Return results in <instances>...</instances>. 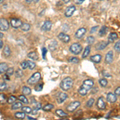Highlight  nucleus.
Listing matches in <instances>:
<instances>
[{"label": "nucleus", "mask_w": 120, "mask_h": 120, "mask_svg": "<svg viewBox=\"0 0 120 120\" xmlns=\"http://www.w3.org/2000/svg\"><path fill=\"white\" fill-rule=\"evenodd\" d=\"M73 86V79L71 77H67V78L63 79V81L60 83V88L64 91L69 90Z\"/></svg>", "instance_id": "f257e3e1"}, {"label": "nucleus", "mask_w": 120, "mask_h": 120, "mask_svg": "<svg viewBox=\"0 0 120 120\" xmlns=\"http://www.w3.org/2000/svg\"><path fill=\"white\" fill-rule=\"evenodd\" d=\"M40 79H41V74L39 72H35L27 79L26 82L29 85H34L40 80Z\"/></svg>", "instance_id": "f03ea898"}, {"label": "nucleus", "mask_w": 120, "mask_h": 120, "mask_svg": "<svg viewBox=\"0 0 120 120\" xmlns=\"http://www.w3.org/2000/svg\"><path fill=\"white\" fill-rule=\"evenodd\" d=\"M82 45L80 43H78V42L71 44V46H70V51L74 55H79L82 51Z\"/></svg>", "instance_id": "7ed1b4c3"}, {"label": "nucleus", "mask_w": 120, "mask_h": 120, "mask_svg": "<svg viewBox=\"0 0 120 120\" xmlns=\"http://www.w3.org/2000/svg\"><path fill=\"white\" fill-rule=\"evenodd\" d=\"M80 102L79 101H74L69 104L67 106V111L68 112H74L75 111H76L79 108V106H80Z\"/></svg>", "instance_id": "20e7f679"}, {"label": "nucleus", "mask_w": 120, "mask_h": 120, "mask_svg": "<svg viewBox=\"0 0 120 120\" xmlns=\"http://www.w3.org/2000/svg\"><path fill=\"white\" fill-rule=\"evenodd\" d=\"M67 94L65 92H59L58 93L57 96H56V99H57V102L59 104L63 103V102H65V100L67 98Z\"/></svg>", "instance_id": "39448f33"}, {"label": "nucleus", "mask_w": 120, "mask_h": 120, "mask_svg": "<svg viewBox=\"0 0 120 120\" xmlns=\"http://www.w3.org/2000/svg\"><path fill=\"white\" fill-rule=\"evenodd\" d=\"M94 84V82L92 79H86V80L83 81L82 86H83V87L85 89H86V90L89 91L90 90H91V88L93 87Z\"/></svg>", "instance_id": "423d86ee"}, {"label": "nucleus", "mask_w": 120, "mask_h": 120, "mask_svg": "<svg viewBox=\"0 0 120 120\" xmlns=\"http://www.w3.org/2000/svg\"><path fill=\"white\" fill-rule=\"evenodd\" d=\"M22 21L20 20L19 19H17V18H13L11 19V25L12 27H14L15 29L19 28V27H21L22 26Z\"/></svg>", "instance_id": "0eeeda50"}, {"label": "nucleus", "mask_w": 120, "mask_h": 120, "mask_svg": "<svg viewBox=\"0 0 120 120\" xmlns=\"http://www.w3.org/2000/svg\"><path fill=\"white\" fill-rule=\"evenodd\" d=\"M0 29L3 31H6L9 29V22L6 19L2 18L0 19Z\"/></svg>", "instance_id": "6e6552de"}, {"label": "nucleus", "mask_w": 120, "mask_h": 120, "mask_svg": "<svg viewBox=\"0 0 120 120\" xmlns=\"http://www.w3.org/2000/svg\"><path fill=\"white\" fill-rule=\"evenodd\" d=\"M75 10H76V7H75V6H70V7H68L67 9H66L65 16L67 17V18H70V17H71L73 15H74Z\"/></svg>", "instance_id": "1a4fd4ad"}, {"label": "nucleus", "mask_w": 120, "mask_h": 120, "mask_svg": "<svg viewBox=\"0 0 120 120\" xmlns=\"http://www.w3.org/2000/svg\"><path fill=\"white\" fill-rule=\"evenodd\" d=\"M97 107L98 110H105L106 107V102L104 101V98L103 97H99L98 98V101H97Z\"/></svg>", "instance_id": "9d476101"}, {"label": "nucleus", "mask_w": 120, "mask_h": 120, "mask_svg": "<svg viewBox=\"0 0 120 120\" xmlns=\"http://www.w3.org/2000/svg\"><path fill=\"white\" fill-rule=\"evenodd\" d=\"M109 43H110V42L108 41L107 42H106V41L99 42L95 45V49L97 50V51H102V50H104L106 46H108V44H109Z\"/></svg>", "instance_id": "9b49d317"}, {"label": "nucleus", "mask_w": 120, "mask_h": 120, "mask_svg": "<svg viewBox=\"0 0 120 120\" xmlns=\"http://www.w3.org/2000/svg\"><path fill=\"white\" fill-rule=\"evenodd\" d=\"M86 28H84V27L79 28V30L76 31V33H75V38H78V39H81V38L84 36V34H86Z\"/></svg>", "instance_id": "f8f14e48"}, {"label": "nucleus", "mask_w": 120, "mask_h": 120, "mask_svg": "<svg viewBox=\"0 0 120 120\" xmlns=\"http://www.w3.org/2000/svg\"><path fill=\"white\" fill-rule=\"evenodd\" d=\"M114 59V53L112 51H109L106 53L105 57V63L107 64H111Z\"/></svg>", "instance_id": "ddd939ff"}, {"label": "nucleus", "mask_w": 120, "mask_h": 120, "mask_svg": "<svg viewBox=\"0 0 120 120\" xmlns=\"http://www.w3.org/2000/svg\"><path fill=\"white\" fill-rule=\"evenodd\" d=\"M58 38H59L61 41H63V42H65V43H67V42H69L70 40H71V38H70V36L68 34H65V33L63 32H61L59 34V35H58Z\"/></svg>", "instance_id": "4468645a"}, {"label": "nucleus", "mask_w": 120, "mask_h": 120, "mask_svg": "<svg viewBox=\"0 0 120 120\" xmlns=\"http://www.w3.org/2000/svg\"><path fill=\"white\" fill-rule=\"evenodd\" d=\"M51 26H52V22L50 20H46L44 22L42 26H41V30H43V31H48V30H51Z\"/></svg>", "instance_id": "2eb2a0df"}, {"label": "nucleus", "mask_w": 120, "mask_h": 120, "mask_svg": "<svg viewBox=\"0 0 120 120\" xmlns=\"http://www.w3.org/2000/svg\"><path fill=\"white\" fill-rule=\"evenodd\" d=\"M106 100L111 103H115L117 101V95L115 94H113V93H108L107 95H106Z\"/></svg>", "instance_id": "dca6fc26"}, {"label": "nucleus", "mask_w": 120, "mask_h": 120, "mask_svg": "<svg viewBox=\"0 0 120 120\" xmlns=\"http://www.w3.org/2000/svg\"><path fill=\"white\" fill-rule=\"evenodd\" d=\"M90 60L94 63H99L102 60V55L100 54H96L90 57Z\"/></svg>", "instance_id": "f3484780"}, {"label": "nucleus", "mask_w": 120, "mask_h": 120, "mask_svg": "<svg viewBox=\"0 0 120 120\" xmlns=\"http://www.w3.org/2000/svg\"><path fill=\"white\" fill-rule=\"evenodd\" d=\"M8 65L6 63H0V74L3 75L5 72H7V71L8 70Z\"/></svg>", "instance_id": "a211bd4d"}, {"label": "nucleus", "mask_w": 120, "mask_h": 120, "mask_svg": "<svg viewBox=\"0 0 120 120\" xmlns=\"http://www.w3.org/2000/svg\"><path fill=\"white\" fill-rule=\"evenodd\" d=\"M118 38V34L115 32H112L109 34L108 36V42H115L116 39Z\"/></svg>", "instance_id": "6ab92c4d"}, {"label": "nucleus", "mask_w": 120, "mask_h": 120, "mask_svg": "<svg viewBox=\"0 0 120 120\" xmlns=\"http://www.w3.org/2000/svg\"><path fill=\"white\" fill-rule=\"evenodd\" d=\"M27 57L29 58V59H30L32 60H38V53L35 51H31V52H30V53H28Z\"/></svg>", "instance_id": "aec40b11"}, {"label": "nucleus", "mask_w": 120, "mask_h": 120, "mask_svg": "<svg viewBox=\"0 0 120 120\" xmlns=\"http://www.w3.org/2000/svg\"><path fill=\"white\" fill-rule=\"evenodd\" d=\"M106 33H107V27L106 26H102L100 28L99 31H98V34H99L100 37H103L104 35H106Z\"/></svg>", "instance_id": "412c9836"}, {"label": "nucleus", "mask_w": 120, "mask_h": 120, "mask_svg": "<svg viewBox=\"0 0 120 120\" xmlns=\"http://www.w3.org/2000/svg\"><path fill=\"white\" fill-rule=\"evenodd\" d=\"M90 52V45L86 46V48L84 49V51H83V54H82V59H86V58L89 55Z\"/></svg>", "instance_id": "4be33fe9"}, {"label": "nucleus", "mask_w": 120, "mask_h": 120, "mask_svg": "<svg viewBox=\"0 0 120 120\" xmlns=\"http://www.w3.org/2000/svg\"><path fill=\"white\" fill-rule=\"evenodd\" d=\"M30 29V25L27 22H22V26H21V30L22 31H28Z\"/></svg>", "instance_id": "5701e85b"}, {"label": "nucleus", "mask_w": 120, "mask_h": 120, "mask_svg": "<svg viewBox=\"0 0 120 120\" xmlns=\"http://www.w3.org/2000/svg\"><path fill=\"white\" fill-rule=\"evenodd\" d=\"M11 54V48L8 45H7L4 47L3 49V55H5V57H9Z\"/></svg>", "instance_id": "b1692460"}, {"label": "nucleus", "mask_w": 120, "mask_h": 120, "mask_svg": "<svg viewBox=\"0 0 120 120\" xmlns=\"http://www.w3.org/2000/svg\"><path fill=\"white\" fill-rule=\"evenodd\" d=\"M22 103L19 102H15L12 104V106H11V109L14 110V111H15V110H18V109H20V108H22Z\"/></svg>", "instance_id": "393cba45"}, {"label": "nucleus", "mask_w": 120, "mask_h": 120, "mask_svg": "<svg viewBox=\"0 0 120 120\" xmlns=\"http://www.w3.org/2000/svg\"><path fill=\"white\" fill-rule=\"evenodd\" d=\"M15 117L16 119H23L25 117H26V113L25 112H16L15 114Z\"/></svg>", "instance_id": "a878e982"}, {"label": "nucleus", "mask_w": 120, "mask_h": 120, "mask_svg": "<svg viewBox=\"0 0 120 120\" xmlns=\"http://www.w3.org/2000/svg\"><path fill=\"white\" fill-rule=\"evenodd\" d=\"M78 92H79V94H80L81 96H85V95H86V94H87L88 90H86V89H85L84 87H83V86H81L80 88L79 89Z\"/></svg>", "instance_id": "bb28decb"}, {"label": "nucleus", "mask_w": 120, "mask_h": 120, "mask_svg": "<svg viewBox=\"0 0 120 120\" xmlns=\"http://www.w3.org/2000/svg\"><path fill=\"white\" fill-rule=\"evenodd\" d=\"M22 94H25V95H29V94H31V90H30V87L26 86H22Z\"/></svg>", "instance_id": "cd10ccee"}, {"label": "nucleus", "mask_w": 120, "mask_h": 120, "mask_svg": "<svg viewBox=\"0 0 120 120\" xmlns=\"http://www.w3.org/2000/svg\"><path fill=\"white\" fill-rule=\"evenodd\" d=\"M55 113H56V115H57L59 116V117H60V118L67 117V113H65V112L63 111V110H60V109L56 110Z\"/></svg>", "instance_id": "c85d7f7f"}, {"label": "nucleus", "mask_w": 120, "mask_h": 120, "mask_svg": "<svg viewBox=\"0 0 120 120\" xmlns=\"http://www.w3.org/2000/svg\"><path fill=\"white\" fill-rule=\"evenodd\" d=\"M57 46H58V43L56 41H52L51 43L49 44V49L51 50V51H55V50L57 48Z\"/></svg>", "instance_id": "c756f323"}, {"label": "nucleus", "mask_w": 120, "mask_h": 120, "mask_svg": "<svg viewBox=\"0 0 120 120\" xmlns=\"http://www.w3.org/2000/svg\"><path fill=\"white\" fill-rule=\"evenodd\" d=\"M19 99L20 100V101L22 102V103H25V104L28 103V99L26 98V95H25V94H22V95H19Z\"/></svg>", "instance_id": "7c9ffc66"}, {"label": "nucleus", "mask_w": 120, "mask_h": 120, "mask_svg": "<svg viewBox=\"0 0 120 120\" xmlns=\"http://www.w3.org/2000/svg\"><path fill=\"white\" fill-rule=\"evenodd\" d=\"M53 108H54V106L52 105V104H46V106H44L43 107H42V110H43L44 111H51Z\"/></svg>", "instance_id": "2f4dec72"}, {"label": "nucleus", "mask_w": 120, "mask_h": 120, "mask_svg": "<svg viewBox=\"0 0 120 120\" xmlns=\"http://www.w3.org/2000/svg\"><path fill=\"white\" fill-rule=\"evenodd\" d=\"M27 63H28V68L30 70H34L35 68L36 67L35 63H34L31 60H27Z\"/></svg>", "instance_id": "473e14b6"}, {"label": "nucleus", "mask_w": 120, "mask_h": 120, "mask_svg": "<svg viewBox=\"0 0 120 120\" xmlns=\"http://www.w3.org/2000/svg\"><path fill=\"white\" fill-rule=\"evenodd\" d=\"M98 83H99L100 86H102V87H105V86H106V85H107L108 82L106 79H99V81H98Z\"/></svg>", "instance_id": "72a5a7b5"}, {"label": "nucleus", "mask_w": 120, "mask_h": 120, "mask_svg": "<svg viewBox=\"0 0 120 120\" xmlns=\"http://www.w3.org/2000/svg\"><path fill=\"white\" fill-rule=\"evenodd\" d=\"M15 77H16V78H21V77H22L23 72H22V69L16 70V71H15Z\"/></svg>", "instance_id": "f704fd0d"}, {"label": "nucleus", "mask_w": 120, "mask_h": 120, "mask_svg": "<svg viewBox=\"0 0 120 120\" xmlns=\"http://www.w3.org/2000/svg\"><path fill=\"white\" fill-rule=\"evenodd\" d=\"M21 109H22V111L25 112V113H27V114H30L32 112V109L30 106H22Z\"/></svg>", "instance_id": "c9c22d12"}, {"label": "nucleus", "mask_w": 120, "mask_h": 120, "mask_svg": "<svg viewBox=\"0 0 120 120\" xmlns=\"http://www.w3.org/2000/svg\"><path fill=\"white\" fill-rule=\"evenodd\" d=\"M15 102H16V97L14 95L10 96V97L8 98V99H7V102H8L9 104H13Z\"/></svg>", "instance_id": "e433bc0d"}, {"label": "nucleus", "mask_w": 120, "mask_h": 120, "mask_svg": "<svg viewBox=\"0 0 120 120\" xmlns=\"http://www.w3.org/2000/svg\"><path fill=\"white\" fill-rule=\"evenodd\" d=\"M114 49L115 50L116 52L118 53H120V40H119L115 44V46H114Z\"/></svg>", "instance_id": "4c0bfd02"}, {"label": "nucleus", "mask_w": 120, "mask_h": 120, "mask_svg": "<svg viewBox=\"0 0 120 120\" xmlns=\"http://www.w3.org/2000/svg\"><path fill=\"white\" fill-rule=\"evenodd\" d=\"M94 42V36H88L87 38H86V42L89 44V45H90V44H92L93 42Z\"/></svg>", "instance_id": "58836bf2"}, {"label": "nucleus", "mask_w": 120, "mask_h": 120, "mask_svg": "<svg viewBox=\"0 0 120 120\" xmlns=\"http://www.w3.org/2000/svg\"><path fill=\"white\" fill-rule=\"evenodd\" d=\"M20 67L22 70H25L26 68H28V63L27 61H23L20 63Z\"/></svg>", "instance_id": "ea45409f"}, {"label": "nucleus", "mask_w": 120, "mask_h": 120, "mask_svg": "<svg viewBox=\"0 0 120 120\" xmlns=\"http://www.w3.org/2000/svg\"><path fill=\"white\" fill-rule=\"evenodd\" d=\"M42 86H43V84H42V83H39V84L36 85V86H34V90H35V91H41L42 90Z\"/></svg>", "instance_id": "a19ab883"}, {"label": "nucleus", "mask_w": 120, "mask_h": 120, "mask_svg": "<svg viewBox=\"0 0 120 120\" xmlns=\"http://www.w3.org/2000/svg\"><path fill=\"white\" fill-rule=\"evenodd\" d=\"M69 62L71 63H79V59L76 57H71L69 59Z\"/></svg>", "instance_id": "79ce46f5"}, {"label": "nucleus", "mask_w": 120, "mask_h": 120, "mask_svg": "<svg viewBox=\"0 0 120 120\" xmlns=\"http://www.w3.org/2000/svg\"><path fill=\"white\" fill-rule=\"evenodd\" d=\"M94 98H90L87 101V102H86V106H87V107H91V106L94 105Z\"/></svg>", "instance_id": "37998d69"}, {"label": "nucleus", "mask_w": 120, "mask_h": 120, "mask_svg": "<svg viewBox=\"0 0 120 120\" xmlns=\"http://www.w3.org/2000/svg\"><path fill=\"white\" fill-rule=\"evenodd\" d=\"M14 72H15L14 68H13V67H9L6 73H7V75H8V76H11L12 75H14Z\"/></svg>", "instance_id": "c03bdc74"}, {"label": "nucleus", "mask_w": 120, "mask_h": 120, "mask_svg": "<svg viewBox=\"0 0 120 120\" xmlns=\"http://www.w3.org/2000/svg\"><path fill=\"white\" fill-rule=\"evenodd\" d=\"M7 83L5 82H2L1 84H0V90H1V91H3V90H5L6 89H7Z\"/></svg>", "instance_id": "a18cd8bd"}, {"label": "nucleus", "mask_w": 120, "mask_h": 120, "mask_svg": "<svg viewBox=\"0 0 120 120\" xmlns=\"http://www.w3.org/2000/svg\"><path fill=\"white\" fill-rule=\"evenodd\" d=\"M46 52H47V50H46V47H42V59H46Z\"/></svg>", "instance_id": "49530a36"}, {"label": "nucleus", "mask_w": 120, "mask_h": 120, "mask_svg": "<svg viewBox=\"0 0 120 120\" xmlns=\"http://www.w3.org/2000/svg\"><path fill=\"white\" fill-rule=\"evenodd\" d=\"M4 101H5V95L3 94H0V102H1V103L4 102Z\"/></svg>", "instance_id": "de8ad7c7"}, {"label": "nucleus", "mask_w": 120, "mask_h": 120, "mask_svg": "<svg viewBox=\"0 0 120 120\" xmlns=\"http://www.w3.org/2000/svg\"><path fill=\"white\" fill-rule=\"evenodd\" d=\"M115 94L117 96H120V86H119L118 88H116V89H115Z\"/></svg>", "instance_id": "09e8293b"}, {"label": "nucleus", "mask_w": 120, "mask_h": 120, "mask_svg": "<svg viewBox=\"0 0 120 120\" xmlns=\"http://www.w3.org/2000/svg\"><path fill=\"white\" fill-rule=\"evenodd\" d=\"M97 29H98V26H94V27H92L91 28V30H90V34H93V33H94V32H96V30H97Z\"/></svg>", "instance_id": "8fccbe9b"}, {"label": "nucleus", "mask_w": 120, "mask_h": 120, "mask_svg": "<svg viewBox=\"0 0 120 120\" xmlns=\"http://www.w3.org/2000/svg\"><path fill=\"white\" fill-rule=\"evenodd\" d=\"M84 1H85V0H74L75 3V4H77V5H80V4H82V3Z\"/></svg>", "instance_id": "3c124183"}, {"label": "nucleus", "mask_w": 120, "mask_h": 120, "mask_svg": "<svg viewBox=\"0 0 120 120\" xmlns=\"http://www.w3.org/2000/svg\"><path fill=\"white\" fill-rule=\"evenodd\" d=\"M42 108V105H41V103H35V106H34V109L35 110H39V109H41Z\"/></svg>", "instance_id": "603ef678"}, {"label": "nucleus", "mask_w": 120, "mask_h": 120, "mask_svg": "<svg viewBox=\"0 0 120 120\" xmlns=\"http://www.w3.org/2000/svg\"><path fill=\"white\" fill-rule=\"evenodd\" d=\"M3 40L1 39V41H0V48L3 49Z\"/></svg>", "instance_id": "864d4df0"}, {"label": "nucleus", "mask_w": 120, "mask_h": 120, "mask_svg": "<svg viewBox=\"0 0 120 120\" xmlns=\"http://www.w3.org/2000/svg\"><path fill=\"white\" fill-rule=\"evenodd\" d=\"M32 1H34V0H26V3H29V4H30V3H31Z\"/></svg>", "instance_id": "5fc2aeb1"}, {"label": "nucleus", "mask_w": 120, "mask_h": 120, "mask_svg": "<svg viewBox=\"0 0 120 120\" xmlns=\"http://www.w3.org/2000/svg\"><path fill=\"white\" fill-rule=\"evenodd\" d=\"M27 119H30V120H34V119H34V118H32V117H30V116H28Z\"/></svg>", "instance_id": "6e6d98bb"}, {"label": "nucleus", "mask_w": 120, "mask_h": 120, "mask_svg": "<svg viewBox=\"0 0 120 120\" xmlns=\"http://www.w3.org/2000/svg\"><path fill=\"white\" fill-rule=\"evenodd\" d=\"M63 2H64L65 3H68L69 2H70V0H63Z\"/></svg>", "instance_id": "4d7b16f0"}, {"label": "nucleus", "mask_w": 120, "mask_h": 120, "mask_svg": "<svg viewBox=\"0 0 120 120\" xmlns=\"http://www.w3.org/2000/svg\"><path fill=\"white\" fill-rule=\"evenodd\" d=\"M0 35H1V36H0V38H1V39H2V38H3V32H1V34H0Z\"/></svg>", "instance_id": "13d9d810"}, {"label": "nucleus", "mask_w": 120, "mask_h": 120, "mask_svg": "<svg viewBox=\"0 0 120 120\" xmlns=\"http://www.w3.org/2000/svg\"><path fill=\"white\" fill-rule=\"evenodd\" d=\"M34 2L35 3H38V2H39V0H34Z\"/></svg>", "instance_id": "bf43d9fd"}]
</instances>
